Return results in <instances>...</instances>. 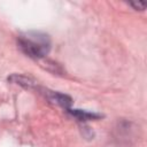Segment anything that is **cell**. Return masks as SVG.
<instances>
[{"instance_id": "1", "label": "cell", "mask_w": 147, "mask_h": 147, "mask_svg": "<svg viewBox=\"0 0 147 147\" xmlns=\"http://www.w3.org/2000/svg\"><path fill=\"white\" fill-rule=\"evenodd\" d=\"M20 48L31 57H44L51 49V40L46 33L28 31L18 37Z\"/></svg>"}, {"instance_id": "2", "label": "cell", "mask_w": 147, "mask_h": 147, "mask_svg": "<svg viewBox=\"0 0 147 147\" xmlns=\"http://www.w3.org/2000/svg\"><path fill=\"white\" fill-rule=\"evenodd\" d=\"M131 6H133L136 9H145V8H146V2H144V1L131 2Z\"/></svg>"}]
</instances>
